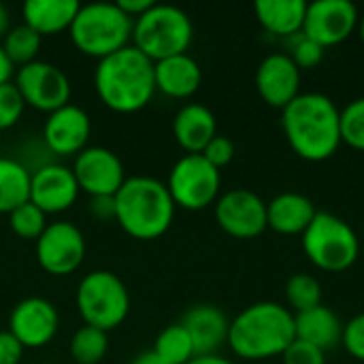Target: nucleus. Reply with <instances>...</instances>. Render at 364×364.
Listing matches in <instances>:
<instances>
[{
	"label": "nucleus",
	"mask_w": 364,
	"mask_h": 364,
	"mask_svg": "<svg viewBox=\"0 0 364 364\" xmlns=\"http://www.w3.org/2000/svg\"><path fill=\"white\" fill-rule=\"evenodd\" d=\"M73 168L64 164H43L30 177V203L43 213H62L70 209L79 196Z\"/></svg>",
	"instance_id": "a211bd4d"
},
{
	"label": "nucleus",
	"mask_w": 364,
	"mask_h": 364,
	"mask_svg": "<svg viewBox=\"0 0 364 364\" xmlns=\"http://www.w3.org/2000/svg\"><path fill=\"white\" fill-rule=\"evenodd\" d=\"M58 328L60 314L55 305L43 296H28L19 301L9 316V333L30 350H38L51 343Z\"/></svg>",
	"instance_id": "2eb2a0df"
},
{
	"label": "nucleus",
	"mask_w": 364,
	"mask_h": 364,
	"mask_svg": "<svg viewBox=\"0 0 364 364\" xmlns=\"http://www.w3.org/2000/svg\"><path fill=\"white\" fill-rule=\"evenodd\" d=\"M173 134L188 154H203L209 141L218 134V122L209 107L190 102L181 107L173 119Z\"/></svg>",
	"instance_id": "4be33fe9"
},
{
	"label": "nucleus",
	"mask_w": 364,
	"mask_h": 364,
	"mask_svg": "<svg viewBox=\"0 0 364 364\" xmlns=\"http://www.w3.org/2000/svg\"><path fill=\"white\" fill-rule=\"evenodd\" d=\"M154 352L166 364H188L196 358V350L192 343V337L183 328V324H171L166 326L154 341Z\"/></svg>",
	"instance_id": "bb28decb"
},
{
	"label": "nucleus",
	"mask_w": 364,
	"mask_h": 364,
	"mask_svg": "<svg viewBox=\"0 0 364 364\" xmlns=\"http://www.w3.org/2000/svg\"><path fill=\"white\" fill-rule=\"evenodd\" d=\"M316 213L314 200L299 192H282L267 203V224L277 235H303Z\"/></svg>",
	"instance_id": "412c9836"
},
{
	"label": "nucleus",
	"mask_w": 364,
	"mask_h": 364,
	"mask_svg": "<svg viewBox=\"0 0 364 364\" xmlns=\"http://www.w3.org/2000/svg\"><path fill=\"white\" fill-rule=\"evenodd\" d=\"M294 339V314L279 303L260 301L235 316L226 343L235 356L258 363L282 356Z\"/></svg>",
	"instance_id": "f03ea898"
},
{
	"label": "nucleus",
	"mask_w": 364,
	"mask_h": 364,
	"mask_svg": "<svg viewBox=\"0 0 364 364\" xmlns=\"http://www.w3.org/2000/svg\"><path fill=\"white\" fill-rule=\"evenodd\" d=\"M215 220L235 239H256L269 228L267 203L256 192L243 188L228 190L215 200Z\"/></svg>",
	"instance_id": "ddd939ff"
},
{
	"label": "nucleus",
	"mask_w": 364,
	"mask_h": 364,
	"mask_svg": "<svg viewBox=\"0 0 364 364\" xmlns=\"http://www.w3.org/2000/svg\"><path fill=\"white\" fill-rule=\"evenodd\" d=\"M81 2L77 0H28L23 2V23L41 36L70 30Z\"/></svg>",
	"instance_id": "5701e85b"
},
{
	"label": "nucleus",
	"mask_w": 364,
	"mask_h": 364,
	"mask_svg": "<svg viewBox=\"0 0 364 364\" xmlns=\"http://www.w3.org/2000/svg\"><path fill=\"white\" fill-rule=\"evenodd\" d=\"M90 211L96 220H115V200L113 196H98L90 200Z\"/></svg>",
	"instance_id": "58836bf2"
},
{
	"label": "nucleus",
	"mask_w": 364,
	"mask_h": 364,
	"mask_svg": "<svg viewBox=\"0 0 364 364\" xmlns=\"http://www.w3.org/2000/svg\"><path fill=\"white\" fill-rule=\"evenodd\" d=\"M282 360L284 364H326V352L311 343L294 339L290 348L282 354Z\"/></svg>",
	"instance_id": "c9c22d12"
},
{
	"label": "nucleus",
	"mask_w": 364,
	"mask_h": 364,
	"mask_svg": "<svg viewBox=\"0 0 364 364\" xmlns=\"http://www.w3.org/2000/svg\"><path fill=\"white\" fill-rule=\"evenodd\" d=\"M90 134H92L90 115L73 102L49 113L43 126V141L47 149L53 151L55 156L81 154L87 147Z\"/></svg>",
	"instance_id": "f3484780"
},
{
	"label": "nucleus",
	"mask_w": 364,
	"mask_h": 364,
	"mask_svg": "<svg viewBox=\"0 0 364 364\" xmlns=\"http://www.w3.org/2000/svg\"><path fill=\"white\" fill-rule=\"evenodd\" d=\"M166 188L175 207L200 211L220 198L222 175L200 154H186L173 164Z\"/></svg>",
	"instance_id": "1a4fd4ad"
},
{
	"label": "nucleus",
	"mask_w": 364,
	"mask_h": 364,
	"mask_svg": "<svg viewBox=\"0 0 364 364\" xmlns=\"http://www.w3.org/2000/svg\"><path fill=\"white\" fill-rule=\"evenodd\" d=\"M258 23L275 36L292 38L303 32L307 2L305 0H258L254 4Z\"/></svg>",
	"instance_id": "393cba45"
},
{
	"label": "nucleus",
	"mask_w": 364,
	"mask_h": 364,
	"mask_svg": "<svg viewBox=\"0 0 364 364\" xmlns=\"http://www.w3.org/2000/svg\"><path fill=\"white\" fill-rule=\"evenodd\" d=\"M256 90L269 107L284 111L301 94V68L288 53H269L258 64Z\"/></svg>",
	"instance_id": "dca6fc26"
},
{
	"label": "nucleus",
	"mask_w": 364,
	"mask_h": 364,
	"mask_svg": "<svg viewBox=\"0 0 364 364\" xmlns=\"http://www.w3.org/2000/svg\"><path fill=\"white\" fill-rule=\"evenodd\" d=\"M288 55L301 70L316 68L324 58V47H320L316 41L299 32L296 36L288 38Z\"/></svg>",
	"instance_id": "473e14b6"
},
{
	"label": "nucleus",
	"mask_w": 364,
	"mask_h": 364,
	"mask_svg": "<svg viewBox=\"0 0 364 364\" xmlns=\"http://www.w3.org/2000/svg\"><path fill=\"white\" fill-rule=\"evenodd\" d=\"M75 305L87 326L109 333L128 318L130 294L113 271H92L79 282Z\"/></svg>",
	"instance_id": "6e6552de"
},
{
	"label": "nucleus",
	"mask_w": 364,
	"mask_h": 364,
	"mask_svg": "<svg viewBox=\"0 0 364 364\" xmlns=\"http://www.w3.org/2000/svg\"><path fill=\"white\" fill-rule=\"evenodd\" d=\"M26 102L19 94V90L15 87V83H4L0 85V130H9L13 128L21 115H23Z\"/></svg>",
	"instance_id": "72a5a7b5"
},
{
	"label": "nucleus",
	"mask_w": 364,
	"mask_h": 364,
	"mask_svg": "<svg viewBox=\"0 0 364 364\" xmlns=\"http://www.w3.org/2000/svg\"><path fill=\"white\" fill-rule=\"evenodd\" d=\"M98 98L115 113H136L156 94L154 62L134 45H128L102 60L94 70Z\"/></svg>",
	"instance_id": "7ed1b4c3"
},
{
	"label": "nucleus",
	"mask_w": 364,
	"mask_h": 364,
	"mask_svg": "<svg viewBox=\"0 0 364 364\" xmlns=\"http://www.w3.org/2000/svg\"><path fill=\"white\" fill-rule=\"evenodd\" d=\"M13 83L28 107L45 111L47 115L70 102L68 75L60 66L45 60H34L26 66H19Z\"/></svg>",
	"instance_id": "9d476101"
},
{
	"label": "nucleus",
	"mask_w": 364,
	"mask_h": 364,
	"mask_svg": "<svg viewBox=\"0 0 364 364\" xmlns=\"http://www.w3.org/2000/svg\"><path fill=\"white\" fill-rule=\"evenodd\" d=\"M11 30V17H9V11L6 6L0 2V38H4V34Z\"/></svg>",
	"instance_id": "c03bdc74"
},
{
	"label": "nucleus",
	"mask_w": 364,
	"mask_h": 364,
	"mask_svg": "<svg viewBox=\"0 0 364 364\" xmlns=\"http://www.w3.org/2000/svg\"><path fill=\"white\" fill-rule=\"evenodd\" d=\"M209 164H213L218 171H222L224 166H228L230 162H232V158H235V143L228 139V136H224V134H215L211 141H209V145L203 149V154H200Z\"/></svg>",
	"instance_id": "e433bc0d"
},
{
	"label": "nucleus",
	"mask_w": 364,
	"mask_h": 364,
	"mask_svg": "<svg viewBox=\"0 0 364 364\" xmlns=\"http://www.w3.org/2000/svg\"><path fill=\"white\" fill-rule=\"evenodd\" d=\"M41 41L43 36L36 34L32 28H28L26 23L13 26L4 38H2V49L9 55V60L15 66H26L34 60H38V51H41Z\"/></svg>",
	"instance_id": "cd10ccee"
},
{
	"label": "nucleus",
	"mask_w": 364,
	"mask_h": 364,
	"mask_svg": "<svg viewBox=\"0 0 364 364\" xmlns=\"http://www.w3.org/2000/svg\"><path fill=\"white\" fill-rule=\"evenodd\" d=\"M286 301L292 314L322 305V286L309 273H294L286 284Z\"/></svg>",
	"instance_id": "c756f323"
},
{
	"label": "nucleus",
	"mask_w": 364,
	"mask_h": 364,
	"mask_svg": "<svg viewBox=\"0 0 364 364\" xmlns=\"http://www.w3.org/2000/svg\"><path fill=\"white\" fill-rule=\"evenodd\" d=\"M360 13L350 0H316L307 2L303 34L320 47L346 43L358 30Z\"/></svg>",
	"instance_id": "f8f14e48"
},
{
	"label": "nucleus",
	"mask_w": 364,
	"mask_h": 364,
	"mask_svg": "<svg viewBox=\"0 0 364 364\" xmlns=\"http://www.w3.org/2000/svg\"><path fill=\"white\" fill-rule=\"evenodd\" d=\"M156 92H162L168 98H190L198 92L203 83V70L190 53H179L154 62Z\"/></svg>",
	"instance_id": "aec40b11"
},
{
	"label": "nucleus",
	"mask_w": 364,
	"mask_h": 364,
	"mask_svg": "<svg viewBox=\"0 0 364 364\" xmlns=\"http://www.w3.org/2000/svg\"><path fill=\"white\" fill-rule=\"evenodd\" d=\"M132 26L134 21L115 2H90L81 4L68 32L83 55L102 60L130 45Z\"/></svg>",
	"instance_id": "39448f33"
},
{
	"label": "nucleus",
	"mask_w": 364,
	"mask_h": 364,
	"mask_svg": "<svg viewBox=\"0 0 364 364\" xmlns=\"http://www.w3.org/2000/svg\"><path fill=\"white\" fill-rule=\"evenodd\" d=\"M294 333L299 341L311 343L326 352L341 343L343 324L331 307L318 305L307 311L294 314Z\"/></svg>",
	"instance_id": "b1692460"
},
{
	"label": "nucleus",
	"mask_w": 364,
	"mask_h": 364,
	"mask_svg": "<svg viewBox=\"0 0 364 364\" xmlns=\"http://www.w3.org/2000/svg\"><path fill=\"white\" fill-rule=\"evenodd\" d=\"M183 328L192 337L196 356L215 354L228 341V318L215 305H194L181 320Z\"/></svg>",
	"instance_id": "6ab92c4d"
},
{
	"label": "nucleus",
	"mask_w": 364,
	"mask_h": 364,
	"mask_svg": "<svg viewBox=\"0 0 364 364\" xmlns=\"http://www.w3.org/2000/svg\"><path fill=\"white\" fill-rule=\"evenodd\" d=\"M113 200L115 222L139 241L160 239L171 228L177 209L166 183L145 175L128 177Z\"/></svg>",
	"instance_id": "20e7f679"
},
{
	"label": "nucleus",
	"mask_w": 364,
	"mask_h": 364,
	"mask_svg": "<svg viewBox=\"0 0 364 364\" xmlns=\"http://www.w3.org/2000/svg\"><path fill=\"white\" fill-rule=\"evenodd\" d=\"M341 346L352 358L364 363V314L354 316L348 324H343Z\"/></svg>",
	"instance_id": "f704fd0d"
},
{
	"label": "nucleus",
	"mask_w": 364,
	"mask_h": 364,
	"mask_svg": "<svg viewBox=\"0 0 364 364\" xmlns=\"http://www.w3.org/2000/svg\"><path fill=\"white\" fill-rule=\"evenodd\" d=\"M282 128L292 151L307 162H324L341 147V109L322 92H301L282 111Z\"/></svg>",
	"instance_id": "f257e3e1"
},
{
	"label": "nucleus",
	"mask_w": 364,
	"mask_h": 364,
	"mask_svg": "<svg viewBox=\"0 0 364 364\" xmlns=\"http://www.w3.org/2000/svg\"><path fill=\"white\" fill-rule=\"evenodd\" d=\"M109 350V337L105 331L83 324L70 339V356L77 364H98Z\"/></svg>",
	"instance_id": "c85d7f7f"
},
{
	"label": "nucleus",
	"mask_w": 364,
	"mask_h": 364,
	"mask_svg": "<svg viewBox=\"0 0 364 364\" xmlns=\"http://www.w3.org/2000/svg\"><path fill=\"white\" fill-rule=\"evenodd\" d=\"M192 36L194 26L190 15L175 4L156 2L132 26V45L151 62L188 53Z\"/></svg>",
	"instance_id": "423d86ee"
},
{
	"label": "nucleus",
	"mask_w": 364,
	"mask_h": 364,
	"mask_svg": "<svg viewBox=\"0 0 364 364\" xmlns=\"http://www.w3.org/2000/svg\"><path fill=\"white\" fill-rule=\"evenodd\" d=\"M85 250V237L75 224L51 222L36 239V262L45 273L64 277L83 264Z\"/></svg>",
	"instance_id": "9b49d317"
},
{
	"label": "nucleus",
	"mask_w": 364,
	"mask_h": 364,
	"mask_svg": "<svg viewBox=\"0 0 364 364\" xmlns=\"http://www.w3.org/2000/svg\"><path fill=\"white\" fill-rule=\"evenodd\" d=\"M188 364H235L232 360H228V358H222V356H218V354H209V356H196V358H192Z\"/></svg>",
	"instance_id": "79ce46f5"
},
{
	"label": "nucleus",
	"mask_w": 364,
	"mask_h": 364,
	"mask_svg": "<svg viewBox=\"0 0 364 364\" xmlns=\"http://www.w3.org/2000/svg\"><path fill=\"white\" fill-rule=\"evenodd\" d=\"M301 237L307 260L326 273H343L352 269L360 256L356 230L339 215L326 211H318Z\"/></svg>",
	"instance_id": "0eeeda50"
},
{
	"label": "nucleus",
	"mask_w": 364,
	"mask_h": 364,
	"mask_svg": "<svg viewBox=\"0 0 364 364\" xmlns=\"http://www.w3.org/2000/svg\"><path fill=\"white\" fill-rule=\"evenodd\" d=\"M23 350L26 348L9 331H0V364H19Z\"/></svg>",
	"instance_id": "4c0bfd02"
},
{
	"label": "nucleus",
	"mask_w": 364,
	"mask_h": 364,
	"mask_svg": "<svg viewBox=\"0 0 364 364\" xmlns=\"http://www.w3.org/2000/svg\"><path fill=\"white\" fill-rule=\"evenodd\" d=\"M9 226L17 237L36 241L47 228V213H43L36 205L28 200L9 213Z\"/></svg>",
	"instance_id": "7c9ffc66"
},
{
	"label": "nucleus",
	"mask_w": 364,
	"mask_h": 364,
	"mask_svg": "<svg viewBox=\"0 0 364 364\" xmlns=\"http://www.w3.org/2000/svg\"><path fill=\"white\" fill-rule=\"evenodd\" d=\"M15 75V64L9 60V55L4 53L2 45H0V85L11 83V77Z\"/></svg>",
	"instance_id": "a19ab883"
},
{
	"label": "nucleus",
	"mask_w": 364,
	"mask_h": 364,
	"mask_svg": "<svg viewBox=\"0 0 364 364\" xmlns=\"http://www.w3.org/2000/svg\"><path fill=\"white\" fill-rule=\"evenodd\" d=\"M73 175L79 190L90 198L115 196L128 179L119 156L107 147H85L81 154H77L73 162Z\"/></svg>",
	"instance_id": "4468645a"
},
{
	"label": "nucleus",
	"mask_w": 364,
	"mask_h": 364,
	"mask_svg": "<svg viewBox=\"0 0 364 364\" xmlns=\"http://www.w3.org/2000/svg\"><path fill=\"white\" fill-rule=\"evenodd\" d=\"M32 173L15 158H0V213H11L30 200Z\"/></svg>",
	"instance_id": "a878e982"
},
{
	"label": "nucleus",
	"mask_w": 364,
	"mask_h": 364,
	"mask_svg": "<svg viewBox=\"0 0 364 364\" xmlns=\"http://www.w3.org/2000/svg\"><path fill=\"white\" fill-rule=\"evenodd\" d=\"M115 4L134 21V19H139L143 13H147L156 2H154V0H117Z\"/></svg>",
	"instance_id": "ea45409f"
},
{
	"label": "nucleus",
	"mask_w": 364,
	"mask_h": 364,
	"mask_svg": "<svg viewBox=\"0 0 364 364\" xmlns=\"http://www.w3.org/2000/svg\"><path fill=\"white\" fill-rule=\"evenodd\" d=\"M341 143L364 151V96L341 109Z\"/></svg>",
	"instance_id": "2f4dec72"
},
{
	"label": "nucleus",
	"mask_w": 364,
	"mask_h": 364,
	"mask_svg": "<svg viewBox=\"0 0 364 364\" xmlns=\"http://www.w3.org/2000/svg\"><path fill=\"white\" fill-rule=\"evenodd\" d=\"M358 34H360V41L364 45V15H360V21H358Z\"/></svg>",
	"instance_id": "a18cd8bd"
},
{
	"label": "nucleus",
	"mask_w": 364,
	"mask_h": 364,
	"mask_svg": "<svg viewBox=\"0 0 364 364\" xmlns=\"http://www.w3.org/2000/svg\"><path fill=\"white\" fill-rule=\"evenodd\" d=\"M130 364H166L154 350H149V352H143V354H139L134 360Z\"/></svg>",
	"instance_id": "37998d69"
}]
</instances>
